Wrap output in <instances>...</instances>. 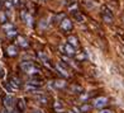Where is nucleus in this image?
<instances>
[{
	"instance_id": "14",
	"label": "nucleus",
	"mask_w": 124,
	"mask_h": 113,
	"mask_svg": "<svg viewBox=\"0 0 124 113\" xmlns=\"http://www.w3.org/2000/svg\"><path fill=\"white\" fill-rule=\"evenodd\" d=\"M25 89H27V92H29V93H38L39 92V88L38 87L31 85V84H28V85L25 87Z\"/></svg>"
},
{
	"instance_id": "23",
	"label": "nucleus",
	"mask_w": 124,
	"mask_h": 113,
	"mask_svg": "<svg viewBox=\"0 0 124 113\" xmlns=\"http://www.w3.org/2000/svg\"><path fill=\"white\" fill-rule=\"evenodd\" d=\"M4 5H5V8H7V9H12V7H13V4H12L10 0H7V1L4 3Z\"/></svg>"
},
{
	"instance_id": "26",
	"label": "nucleus",
	"mask_w": 124,
	"mask_h": 113,
	"mask_svg": "<svg viewBox=\"0 0 124 113\" xmlns=\"http://www.w3.org/2000/svg\"><path fill=\"white\" fill-rule=\"evenodd\" d=\"M98 113H114L111 109H101L100 112H98Z\"/></svg>"
},
{
	"instance_id": "5",
	"label": "nucleus",
	"mask_w": 124,
	"mask_h": 113,
	"mask_svg": "<svg viewBox=\"0 0 124 113\" xmlns=\"http://www.w3.org/2000/svg\"><path fill=\"white\" fill-rule=\"evenodd\" d=\"M61 28H62V31H65V32L71 31V29H72V23H71V20L67 19V18H65L61 22Z\"/></svg>"
},
{
	"instance_id": "17",
	"label": "nucleus",
	"mask_w": 124,
	"mask_h": 113,
	"mask_svg": "<svg viewBox=\"0 0 124 113\" xmlns=\"http://www.w3.org/2000/svg\"><path fill=\"white\" fill-rule=\"evenodd\" d=\"M90 109H91V105H89V104H82L80 107V112L81 113H87Z\"/></svg>"
},
{
	"instance_id": "16",
	"label": "nucleus",
	"mask_w": 124,
	"mask_h": 113,
	"mask_svg": "<svg viewBox=\"0 0 124 113\" xmlns=\"http://www.w3.org/2000/svg\"><path fill=\"white\" fill-rule=\"evenodd\" d=\"M67 41H69V43L71 44V46H74V47H76L77 44H78V42H77V38L76 37H69V39H67Z\"/></svg>"
},
{
	"instance_id": "4",
	"label": "nucleus",
	"mask_w": 124,
	"mask_h": 113,
	"mask_svg": "<svg viewBox=\"0 0 124 113\" xmlns=\"http://www.w3.org/2000/svg\"><path fill=\"white\" fill-rule=\"evenodd\" d=\"M4 105H5V108H7V109L12 111L13 107H14V98L10 97V95L5 97V98H4Z\"/></svg>"
},
{
	"instance_id": "11",
	"label": "nucleus",
	"mask_w": 124,
	"mask_h": 113,
	"mask_svg": "<svg viewBox=\"0 0 124 113\" xmlns=\"http://www.w3.org/2000/svg\"><path fill=\"white\" fill-rule=\"evenodd\" d=\"M16 42H18V44L20 47H23V48H27L28 46H29V43H28V41L24 37H18L16 38Z\"/></svg>"
},
{
	"instance_id": "10",
	"label": "nucleus",
	"mask_w": 124,
	"mask_h": 113,
	"mask_svg": "<svg viewBox=\"0 0 124 113\" xmlns=\"http://www.w3.org/2000/svg\"><path fill=\"white\" fill-rule=\"evenodd\" d=\"M56 69H57V70H58V72H60V74H62V75H63L65 78H69V76H70V72L67 71V70L65 69L63 66H61L60 64H57V65H56Z\"/></svg>"
},
{
	"instance_id": "13",
	"label": "nucleus",
	"mask_w": 124,
	"mask_h": 113,
	"mask_svg": "<svg viewBox=\"0 0 124 113\" xmlns=\"http://www.w3.org/2000/svg\"><path fill=\"white\" fill-rule=\"evenodd\" d=\"M7 52H8L9 56H16L18 55V50H16L15 46H9L8 50H7Z\"/></svg>"
},
{
	"instance_id": "29",
	"label": "nucleus",
	"mask_w": 124,
	"mask_h": 113,
	"mask_svg": "<svg viewBox=\"0 0 124 113\" xmlns=\"http://www.w3.org/2000/svg\"><path fill=\"white\" fill-rule=\"evenodd\" d=\"M85 59H86V56L84 55V53H80V55L77 56V60H85Z\"/></svg>"
},
{
	"instance_id": "34",
	"label": "nucleus",
	"mask_w": 124,
	"mask_h": 113,
	"mask_svg": "<svg viewBox=\"0 0 124 113\" xmlns=\"http://www.w3.org/2000/svg\"><path fill=\"white\" fill-rule=\"evenodd\" d=\"M36 113H43V112H41V111H37Z\"/></svg>"
},
{
	"instance_id": "19",
	"label": "nucleus",
	"mask_w": 124,
	"mask_h": 113,
	"mask_svg": "<svg viewBox=\"0 0 124 113\" xmlns=\"http://www.w3.org/2000/svg\"><path fill=\"white\" fill-rule=\"evenodd\" d=\"M74 18H75L77 22H84V15L80 14V13H77V12L74 13Z\"/></svg>"
},
{
	"instance_id": "6",
	"label": "nucleus",
	"mask_w": 124,
	"mask_h": 113,
	"mask_svg": "<svg viewBox=\"0 0 124 113\" xmlns=\"http://www.w3.org/2000/svg\"><path fill=\"white\" fill-rule=\"evenodd\" d=\"M62 51H63V52H66L69 56H72V55H75V53H76L75 47H74V46H71L70 43H67L66 46H65L63 48H62Z\"/></svg>"
},
{
	"instance_id": "22",
	"label": "nucleus",
	"mask_w": 124,
	"mask_h": 113,
	"mask_svg": "<svg viewBox=\"0 0 124 113\" xmlns=\"http://www.w3.org/2000/svg\"><path fill=\"white\" fill-rule=\"evenodd\" d=\"M0 22H1V23H5V22H7V14H5L4 12L0 13Z\"/></svg>"
},
{
	"instance_id": "25",
	"label": "nucleus",
	"mask_w": 124,
	"mask_h": 113,
	"mask_svg": "<svg viewBox=\"0 0 124 113\" xmlns=\"http://www.w3.org/2000/svg\"><path fill=\"white\" fill-rule=\"evenodd\" d=\"M70 113H81L80 109L77 108V107H72V108L70 109Z\"/></svg>"
},
{
	"instance_id": "1",
	"label": "nucleus",
	"mask_w": 124,
	"mask_h": 113,
	"mask_svg": "<svg viewBox=\"0 0 124 113\" xmlns=\"http://www.w3.org/2000/svg\"><path fill=\"white\" fill-rule=\"evenodd\" d=\"M20 69L23 70L27 74H32V75H36L39 72V69L33 64V62H29V61H24V62L20 64Z\"/></svg>"
},
{
	"instance_id": "18",
	"label": "nucleus",
	"mask_w": 124,
	"mask_h": 113,
	"mask_svg": "<svg viewBox=\"0 0 124 113\" xmlns=\"http://www.w3.org/2000/svg\"><path fill=\"white\" fill-rule=\"evenodd\" d=\"M71 90H72L74 93H82V92H84L82 87H78V85H72V87H71Z\"/></svg>"
},
{
	"instance_id": "2",
	"label": "nucleus",
	"mask_w": 124,
	"mask_h": 113,
	"mask_svg": "<svg viewBox=\"0 0 124 113\" xmlns=\"http://www.w3.org/2000/svg\"><path fill=\"white\" fill-rule=\"evenodd\" d=\"M20 18H22V20H24V23H25L28 27H31V26L33 24V18H32V15L28 14L25 10H22V12H20Z\"/></svg>"
},
{
	"instance_id": "8",
	"label": "nucleus",
	"mask_w": 124,
	"mask_h": 113,
	"mask_svg": "<svg viewBox=\"0 0 124 113\" xmlns=\"http://www.w3.org/2000/svg\"><path fill=\"white\" fill-rule=\"evenodd\" d=\"M29 84H31V85H34V87L41 88L42 84H43V79H42V78H32L31 81H29Z\"/></svg>"
},
{
	"instance_id": "31",
	"label": "nucleus",
	"mask_w": 124,
	"mask_h": 113,
	"mask_svg": "<svg viewBox=\"0 0 124 113\" xmlns=\"http://www.w3.org/2000/svg\"><path fill=\"white\" fill-rule=\"evenodd\" d=\"M38 100H41V103H46V102H47V98H46V97H39Z\"/></svg>"
},
{
	"instance_id": "12",
	"label": "nucleus",
	"mask_w": 124,
	"mask_h": 113,
	"mask_svg": "<svg viewBox=\"0 0 124 113\" xmlns=\"http://www.w3.org/2000/svg\"><path fill=\"white\" fill-rule=\"evenodd\" d=\"M16 108H18V112H20V113H23L25 111V104H24L23 99H18V102H16Z\"/></svg>"
},
{
	"instance_id": "15",
	"label": "nucleus",
	"mask_w": 124,
	"mask_h": 113,
	"mask_svg": "<svg viewBox=\"0 0 124 113\" xmlns=\"http://www.w3.org/2000/svg\"><path fill=\"white\" fill-rule=\"evenodd\" d=\"M54 87L58 88V89H62V88L66 87V81L65 80H56L54 81Z\"/></svg>"
},
{
	"instance_id": "30",
	"label": "nucleus",
	"mask_w": 124,
	"mask_h": 113,
	"mask_svg": "<svg viewBox=\"0 0 124 113\" xmlns=\"http://www.w3.org/2000/svg\"><path fill=\"white\" fill-rule=\"evenodd\" d=\"M39 27H41V28H43V29H44V28L47 27V23H46V20H43V22H41V24H39Z\"/></svg>"
},
{
	"instance_id": "24",
	"label": "nucleus",
	"mask_w": 124,
	"mask_h": 113,
	"mask_svg": "<svg viewBox=\"0 0 124 113\" xmlns=\"http://www.w3.org/2000/svg\"><path fill=\"white\" fill-rule=\"evenodd\" d=\"M4 87H5V89H7L8 90V92H13V87L12 85H10V84H7V83H4Z\"/></svg>"
},
{
	"instance_id": "33",
	"label": "nucleus",
	"mask_w": 124,
	"mask_h": 113,
	"mask_svg": "<svg viewBox=\"0 0 124 113\" xmlns=\"http://www.w3.org/2000/svg\"><path fill=\"white\" fill-rule=\"evenodd\" d=\"M0 76H1V78L4 76V70L3 69H0Z\"/></svg>"
},
{
	"instance_id": "21",
	"label": "nucleus",
	"mask_w": 124,
	"mask_h": 113,
	"mask_svg": "<svg viewBox=\"0 0 124 113\" xmlns=\"http://www.w3.org/2000/svg\"><path fill=\"white\" fill-rule=\"evenodd\" d=\"M7 35H8L9 38H10V37H15V36H16V31H15V29H10V31L7 32Z\"/></svg>"
},
{
	"instance_id": "9",
	"label": "nucleus",
	"mask_w": 124,
	"mask_h": 113,
	"mask_svg": "<svg viewBox=\"0 0 124 113\" xmlns=\"http://www.w3.org/2000/svg\"><path fill=\"white\" fill-rule=\"evenodd\" d=\"M103 20L106 22V23H111L113 22V14L109 12L108 9H105V12L103 13Z\"/></svg>"
},
{
	"instance_id": "28",
	"label": "nucleus",
	"mask_w": 124,
	"mask_h": 113,
	"mask_svg": "<svg viewBox=\"0 0 124 113\" xmlns=\"http://www.w3.org/2000/svg\"><path fill=\"white\" fill-rule=\"evenodd\" d=\"M54 108H56V109H60V108H62V105L60 104V102H54Z\"/></svg>"
},
{
	"instance_id": "7",
	"label": "nucleus",
	"mask_w": 124,
	"mask_h": 113,
	"mask_svg": "<svg viewBox=\"0 0 124 113\" xmlns=\"http://www.w3.org/2000/svg\"><path fill=\"white\" fill-rule=\"evenodd\" d=\"M9 84L13 87V89H19L20 88V81H19V79L16 76H12V78H10Z\"/></svg>"
},
{
	"instance_id": "32",
	"label": "nucleus",
	"mask_w": 124,
	"mask_h": 113,
	"mask_svg": "<svg viewBox=\"0 0 124 113\" xmlns=\"http://www.w3.org/2000/svg\"><path fill=\"white\" fill-rule=\"evenodd\" d=\"M87 98H89V95H87V94H84V95H81V97H80L81 100H86Z\"/></svg>"
},
{
	"instance_id": "27",
	"label": "nucleus",
	"mask_w": 124,
	"mask_h": 113,
	"mask_svg": "<svg viewBox=\"0 0 124 113\" xmlns=\"http://www.w3.org/2000/svg\"><path fill=\"white\" fill-rule=\"evenodd\" d=\"M10 1H12L13 7H18V5H19V0H10Z\"/></svg>"
},
{
	"instance_id": "3",
	"label": "nucleus",
	"mask_w": 124,
	"mask_h": 113,
	"mask_svg": "<svg viewBox=\"0 0 124 113\" xmlns=\"http://www.w3.org/2000/svg\"><path fill=\"white\" fill-rule=\"evenodd\" d=\"M106 104H108V99H106L105 97H100V98H96L94 100V107L95 108H103V107H105Z\"/></svg>"
},
{
	"instance_id": "20",
	"label": "nucleus",
	"mask_w": 124,
	"mask_h": 113,
	"mask_svg": "<svg viewBox=\"0 0 124 113\" xmlns=\"http://www.w3.org/2000/svg\"><path fill=\"white\" fill-rule=\"evenodd\" d=\"M3 29L7 31V32L10 31V29H13V24H12V23H4V24H3Z\"/></svg>"
}]
</instances>
